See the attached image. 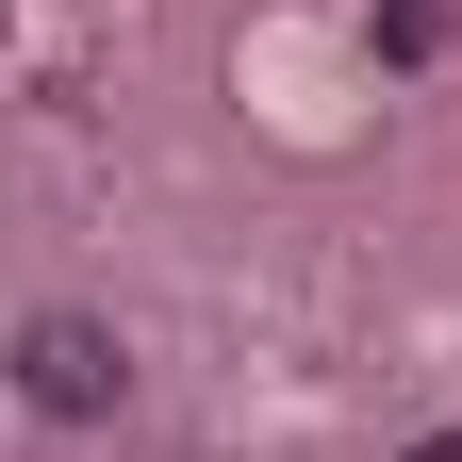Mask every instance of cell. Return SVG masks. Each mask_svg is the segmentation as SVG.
<instances>
[{
	"instance_id": "7a4b0ae2",
	"label": "cell",
	"mask_w": 462,
	"mask_h": 462,
	"mask_svg": "<svg viewBox=\"0 0 462 462\" xmlns=\"http://www.w3.org/2000/svg\"><path fill=\"white\" fill-rule=\"evenodd\" d=\"M413 462H462V430H430V446H413Z\"/></svg>"
},
{
	"instance_id": "6da1fadb",
	"label": "cell",
	"mask_w": 462,
	"mask_h": 462,
	"mask_svg": "<svg viewBox=\"0 0 462 462\" xmlns=\"http://www.w3.org/2000/svg\"><path fill=\"white\" fill-rule=\"evenodd\" d=\"M116 380H133V364H116V330H99V314H33V330H17V396H33L50 430L116 413Z\"/></svg>"
}]
</instances>
